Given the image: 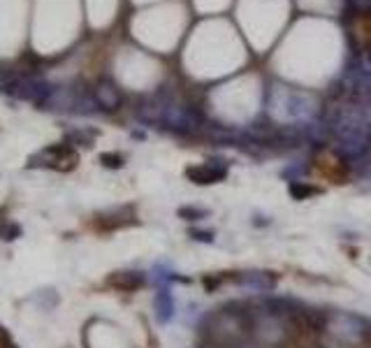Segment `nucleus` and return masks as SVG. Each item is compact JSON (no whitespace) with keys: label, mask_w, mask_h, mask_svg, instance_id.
<instances>
[{"label":"nucleus","mask_w":371,"mask_h":348,"mask_svg":"<svg viewBox=\"0 0 371 348\" xmlns=\"http://www.w3.org/2000/svg\"><path fill=\"white\" fill-rule=\"evenodd\" d=\"M365 3H369V7H371V0H365Z\"/></svg>","instance_id":"20"},{"label":"nucleus","mask_w":371,"mask_h":348,"mask_svg":"<svg viewBox=\"0 0 371 348\" xmlns=\"http://www.w3.org/2000/svg\"><path fill=\"white\" fill-rule=\"evenodd\" d=\"M96 103L103 107V110H107V112L119 110L121 93H119V89H116L112 82H100L96 86Z\"/></svg>","instance_id":"10"},{"label":"nucleus","mask_w":371,"mask_h":348,"mask_svg":"<svg viewBox=\"0 0 371 348\" xmlns=\"http://www.w3.org/2000/svg\"><path fill=\"white\" fill-rule=\"evenodd\" d=\"M251 335L263 346H281L288 337V321L272 309L251 314Z\"/></svg>","instance_id":"2"},{"label":"nucleus","mask_w":371,"mask_h":348,"mask_svg":"<svg viewBox=\"0 0 371 348\" xmlns=\"http://www.w3.org/2000/svg\"><path fill=\"white\" fill-rule=\"evenodd\" d=\"M154 307H156V318L160 323H170L172 316H174V300L170 295V290H158L156 293V300H154Z\"/></svg>","instance_id":"11"},{"label":"nucleus","mask_w":371,"mask_h":348,"mask_svg":"<svg viewBox=\"0 0 371 348\" xmlns=\"http://www.w3.org/2000/svg\"><path fill=\"white\" fill-rule=\"evenodd\" d=\"M193 235L198 237V239H202V242H212V239H214L212 232H209V235H207V232H193Z\"/></svg>","instance_id":"16"},{"label":"nucleus","mask_w":371,"mask_h":348,"mask_svg":"<svg viewBox=\"0 0 371 348\" xmlns=\"http://www.w3.org/2000/svg\"><path fill=\"white\" fill-rule=\"evenodd\" d=\"M17 235H19V228H10V232H7V237H5V239H14Z\"/></svg>","instance_id":"17"},{"label":"nucleus","mask_w":371,"mask_h":348,"mask_svg":"<svg viewBox=\"0 0 371 348\" xmlns=\"http://www.w3.org/2000/svg\"><path fill=\"white\" fill-rule=\"evenodd\" d=\"M179 216H184L188 221H195V219H205L207 212L205 209H195V207H184V209H179Z\"/></svg>","instance_id":"14"},{"label":"nucleus","mask_w":371,"mask_h":348,"mask_svg":"<svg viewBox=\"0 0 371 348\" xmlns=\"http://www.w3.org/2000/svg\"><path fill=\"white\" fill-rule=\"evenodd\" d=\"M323 328L330 332L332 337L341 339V342L348 344H360L362 339L367 337L369 325L365 318L353 316V314H327L323 318Z\"/></svg>","instance_id":"3"},{"label":"nucleus","mask_w":371,"mask_h":348,"mask_svg":"<svg viewBox=\"0 0 371 348\" xmlns=\"http://www.w3.org/2000/svg\"><path fill=\"white\" fill-rule=\"evenodd\" d=\"M318 110H320L318 100L314 96H309V93H290L286 100V114L290 116V119L311 123L314 121V116L318 114Z\"/></svg>","instance_id":"5"},{"label":"nucleus","mask_w":371,"mask_h":348,"mask_svg":"<svg viewBox=\"0 0 371 348\" xmlns=\"http://www.w3.org/2000/svg\"><path fill=\"white\" fill-rule=\"evenodd\" d=\"M198 348H258L256 344H251L249 339H246V342H239V344H218V342H207L205 344H200Z\"/></svg>","instance_id":"13"},{"label":"nucleus","mask_w":371,"mask_h":348,"mask_svg":"<svg viewBox=\"0 0 371 348\" xmlns=\"http://www.w3.org/2000/svg\"><path fill=\"white\" fill-rule=\"evenodd\" d=\"M237 281L246 288L258 290V293H265V290H272L276 286V279L267 272H242Z\"/></svg>","instance_id":"9"},{"label":"nucleus","mask_w":371,"mask_h":348,"mask_svg":"<svg viewBox=\"0 0 371 348\" xmlns=\"http://www.w3.org/2000/svg\"><path fill=\"white\" fill-rule=\"evenodd\" d=\"M3 348H14V346H12V344H10V342H7V344H5V346H3Z\"/></svg>","instance_id":"18"},{"label":"nucleus","mask_w":371,"mask_h":348,"mask_svg":"<svg viewBox=\"0 0 371 348\" xmlns=\"http://www.w3.org/2000/svg\"><path fill=\"white\" fill-rule=\"evenodd\" d=\"M225 174H228V165H225L223 161H207V163L186 170V177L200 186L216 184V181H221Z\"/></svg>","instance_id":"7"},{"label":"nucleus","mask_w":371,"mask_h":348,"mask_svg":"<svg viewBox=\"0 0 371 348\" xmlns=\"http://www.w3.org/2000/svg\"><path fill=\"white\" fill-rule=\"evenodd\" d=\"M100 161H103L105 168H121L123 165V158L116 156V154H103L100 156Z\"/></svg>","instance_id":"15"},{"label":"nucleus","mask_w":371,"mask_h":348,"mask_svg":"<svg viewBox=\"0 0 371 348\" xmlns=\"http://www.w3.org/2000/svg\"><path fill=\"white\" fill-rule=\"evenodd\" d=\"M163 123H167L174 130H198L202 126V114L193 107L181 105H167Z\"/></svg>","instance_id":"4"},{"label":"nucleus","mask_w":371,"mask_h":348,"mask_svg":"<svg viewBox=\"0 0 371 348\" xmlns=\"http://www.w3.org/2000/svg\"><path fill=\"white\" fill-rule=\"evenodd\" d=\"M144 274L142 272H114L107 277V284L112 288H119V290H126V293H130V290H137L144 286Z\"/></svg>","instance_id":"8"},{"label":"nucleus","mask_w":371,"mask_h":348,"mask_svg":"<svg viewBox=\"0 0 371 348\" xmlns=\"http://www.w3.org/2000/svg\"><path fill=\"white\" fill-rule=\"evenodd\" d=\"M205 335L209 342L239 344L251 335V314L237 307H225L214 311L205 321Z\"/></svg>","instance_id":"1"},{"label":"nucleus","mask_w":371,"mask_h":348,"mask_svg":"<svg viewBox=\"0 0 371 348\" xmlns=\"http://www.w3.org/2000/svg\"><path fill=\"white\" fill-rule=\"evenodd\" d=\"M369 72H371V56H369Z\"/></svg>","instance_id":"19"},{"label":"nucleus","mask_w":371,"mask_h":348,"mask_svg":"<svg viewBox=\"0 0 371 348\" xmlns=\"http://www.w3.org/2000/svg\"><path fill=\"white\" fill-rule=\"evenodd\" d=\"M314 193H316V188L307 186L304 181H293V184H290V195L297 198V200H304V198H309V195H314Z\"/></svg>","instance_id":"12"},{"label":"nucleus","mask_w":371,"mask_h":348,"mask_svg":"<svg viewBox=\"0 0 371 348\" xmlns=\"http://www.w3.org/2000/svg\"><path fill=\"white\" fill-rule=\"evenodd\" d=\"M35 161H40L38 165H49V168L68 172L77 165V154L70 147H49V149L42 151V154L35 156L33 163Z\"/></svg>","instance_id":"6"}]
</instances>
